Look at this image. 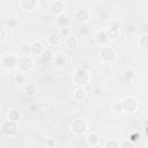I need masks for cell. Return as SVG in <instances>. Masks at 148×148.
<instances>
[{"instance_id":"1","label":"cell","mask_w":148,"mask_h":148,"mask_svg":"<svg viewBox=\"0 0 148 148\" xmlns=\"http://www.w3.org/2000/svg\"><path fill=\"white\" fill-rule=\"evenodd\" d=\"M74 80H75L76 84H79V86H84V84H87L88 81H89V73H88L86 69L80 68V69L76 71L75 75H74Z\"/></svg>"},{"instance_id":"2","label":"cell","mask_w":148,"mask_h":148,"mask_svg":"<svg viewBox=\"0 0 148 148\" xmlns=\"http://www.w3.org/2000/svg\"><path fill=\"white\" fill-rule=\"evenodd\" d=\"M87 130V123L83 119H76L72 124V131L75 134H83Z\"/></svg>"},{"instance_id":"3","label":"cell","mask_w":148,"mask_h":148,"mask_svg":"<svg viewBox=\"0 0 148 148\" xmlns=\"http://www.w3.org/2000/svg\"><path fill=\"white\" fill-rule=\"evenodd\" d=\"M17 66H18V68H20L21 71H23V72L29 71V69L32 67V60H31L30 57H28V56H23V57H21V58L18 59V61H17Z\"/></svg>"},{"instance_id":"4","label":"cell","mask_w":148,"mask_h":148,"mask_svg":"<svg viewBox=\"0 0 148 148\" xmlns=\"http://www.w3.org/2000/svg\"><path fill=\"white\" fill-rule=\"evenodd\" d=\"M116 52L111 46H104L101 51V57L104 61H111L112 59H114Z\"/></svg>"},{"instance_id":"5","label":"cell","mask_w":148,"mask_h":148,"mask_svg":"<svg viewBox=\"0 0 148 148\" xmlns=\"http://www.w3.org/2000/svg\"><path fill=\"white\" fill-rule=\"evenodd\" d=\"M121 105H123V109H124L125 111L132 112V111H134V110L136 109V101H135L133 97H130V96H128V97L124 98Z\"/></svg>"},{"instance_id":"6","label":"cell","mask_w":148,"mask_h":148,"mask_svg":"<svg viewBox=\"0 0 148 148\" xmlns=\"http://www.w3.org/2000/svg\"><path fill=\"white\" fill-rule=\"evenodd\" d=\"M2 130H3V132H5L7 135H13V134H15V133H16V130H17L16 123H15V121H13V120L6 121V123H3Z\"/></svg>"},{"instance_id":"7","label":"cell","mask_w":148,"mask_h":148,"mask_svg":"<svg viewBox=\"0 0 148 148\" xmlns=\"http://www.w3.org/2000/svg\"><path fill=\"white\" fill-rule=\"evenodd\" d=\"M17 61H18V59H16V58H14L13 56H10V54H7V56H5L3 58H2V65L5 66V67H9V68H13V67H15L16 65H17Z\"/></svg>"},{"instance_id":"8","label":"cell","mask_w":148,"mask_h":148,"mask_svg":"<svg viewBox=\"0 0 148 148\" xmlns=\"http://www.w3.org/2000/svg\"><path fill=\"white\" fill-rule=\"evenodd\" d=\"M62 9H64V2H61V1H53L50 5V10L52 14L60 15L62 13Z\"/></svg>"},{"instance_id":"9","label":"cell","mask_w":148,"mask_h":148,"mask_svg":"<svg viewBox=\"0 0 148 148\" xmlns=\"http://www.w3.org/2000/svg\"><path fill=\"white\" fill-rule=\"evenodd\" d=\"M76 18L81 22H86L89 18V12L86 8H81L76 12Z\"/></svg>"},{"instance_id":"10","label":"cell","mask_w":148,"mask_h":148,"mask_svg":"<svg viewBox=\"0 0 148 148\" xmlns=\"http://www.w3.org/2000/svg\"><path fill=\"white\" fill-rule=\"evenodd\" d=\"M105 34H106L108 39H116L119 36V30L117 28H114V27H110V28L106 29Z\"/></svg>"},{"instance_id":"11","label":"cell","mask_w":148,"mask_h":148,"mask_svg":"<svg viewBox=\"0 0 148 148\" xmlns=\"http://www.w3.org/2000/svg\"><path fill=\"white\" fill-rule=\"evenodd\" d=\"M37 5V2L35 1V0H23V1H21V6L24 8V9H29V10H31V9H34V7Z\"/></svg>"},{"instance_id":"12","label":"cell","mask_w":148,"mask_h":148,"mask_svg":"<svg viewBox=\"0 0 148 148\" xmlns=\"http://www.w3.org/2000/svg\"><path fill=\"white\" fill-rule=\"evenodd\" d=\"M43 51V45L39 43V42H35L32 45H31V52L35 53V54H39L42 53Z\"/></svg>"},{"instance_id":"13","label":"cell","mask_w":148,"mask_h":148,"mask_svg":"<svg viewBox=\"0 0 148 148\" xmlns=\"http://www.w3.org/2000/svg\"><path fill=\"white\" fill-rule=\"evenodd\" d=\"M49 43H50V45H52V46H56V45H58L59 44V35L58 34H51L50 35V37H49Z\"/></svg>"},{"instance_id":"14","label":"cell","mask_w":148,"mask_h":148,"mask_svg":"<svg viewBox=\"0 0 148 148\" xmlns=\"http://www.w3.org/2000/svg\"><path fill=\"white\" fill-rule=\"evenodd\" d=\"M86 97V91H84V89H77L75 92H74V98L76 99V101H82L83 98Z\"/></svg>"},{"instance_id":"15","label":"cell","mask_w":148,"mask_h":148,"mask_svg":"<svg viewBox=\"0 0 148 148\" xmlns=\"http://www.w3.org/2000/svg\"><path fill=\"white\" fill-rule=\"evenodd\" d=\"M88 141H89V143H91V145L98 143V141H99L98 134H97V133H90L89 136H88Z\"/></svg>"},{"instance_id":"16","label":"cell","mask_w":148,"mask_h":148,"mask_svg":"<svg viewBox=\"0 0 148 148\" xmlns=\"http://www.w3.org/2000/svg\"><path fill=\"white\" fill-rule=\"evenodd\" d=\"M139 43H140L141 47H143V49H148V35H147V34H146V35H142V36L140 37Z\"/></svg>"},{"instance_id":"17","label":"cell","mask_w":148,"mask_h":148,"mask_svg":"<svg viewBox=\"0 0 148 148\" xmlns=\"http://www.w3.org/2000/svg\"><path fill=\"white\" fill-rule=\"evenodd\" d=\"M66 45L67 46H69V47H73V46H75L76 45V43H77V40H76V38L75 37H72V36H68L67 38H66Z\"/></svg>"},{"instance_id":"18","label":"cell","mask_w":148,"mask_h":148,"mask_svg":"<svg viewBox=\"0 0 148 148\" xmlns=\"http://www.w3.org/2000/svg\"><path fill=\"white\" fill-rule=\"evenodd\" d=\"M8 117H9V120H13V121H16V120H18V117H20V113H18L17 111H15V110H12V111L9 112V114H8Z\"/></svg>"},{"instance_id":"19","label":"cell","mask_w":148,"mask_h":148,"mask_svg":"<svg viewBox=\"0 0 148 148\" xmlns=\"http://www.w3.org/2000/svg\"><path fill=\"white\" fill-rule=\"evenodd\" d=\"M51 59H52V52L49 51V50L44 51V53H43V61L44 62H49Z\"/></svg>"},{"instance_id":"20","label":"cell","mask_w":148,"mask_h":148,"mask_svg":"<svg viewBox=\"0 0 148 148\" xmlns=\"http://www.w3.org/2000/svg\"><path fill=\"white\" fill-rule=\"evenodd\" d=\"M104 148H119V145L114 140H108L105 142V147Z\"/></svg>"},{"instance_id":"21","label":"cell","mask_w":148,"mask_h":148,"mask_svg":"<svg viewBox=\"0 0 148 148\" xmlns=\"http://www.w3.org/2000/svg\"><path fill=\"white\" fill-rule=\"evenodd\" d=\"M60 31H61V34H62L65 37H68V36H69V32H71V28H69L68 25H64V27L60 28Z\"/></svg>"},{"instance_id":"22","label":"cell","mask_w":148,"mask_h":148,"mask_svg":"<svg viewBox=\"0 0 148 148\" xmlns=\"http://www.w3.org/2000/svg\"><path fill=\"white\" fill-rule=\"evenodd\" d=\"M25 91H27V94H29V95H34V92L36 91V87L32 86V84H29V86L25 88Z\"/></svg>"},{"instance_id":"23","label":"cell","mask_w":148,"mask_h":148,"mask_svg":"<svg viewBox=\"0 0 148 148\" xmlns=\"http://www.w3.org/2000/svg\"><path fill=\"white\" fill-rule=\"evenodd\" d=\"M24 80H25V77H24L22 74H17V75L15 76V81H16V82H18V83H22Z\"/></svg>"},{"instance_id":"24","label":"cell","mask_w":148,"mask_h":148,"mask_svg":"<svg viewBox=\"0 0 148 148\" xmlns=\"http://www.w3.org/2000/svg\"><path fill=\"white\" fill-rule=\"evenodd\" d=\"M67 21H68V20H67V16H64V15L59 16V22H60L61 24H62L64 22H65V23H67ZM62 25H64V24H62Z\"/></svg>"},{"instance_id":"25","label":"cell","mask_w":148,"mask_h":148,"mask_svg":"<svg viewBox=\"0 0 148 148\" xmlns=\"http://www.w3.org/2000/svg\"><path fill=\"white\" fill-rule=\"evenodd\" d=\"M22 51H24V52H30V51H31V46L24 44V45L22 46Z\"/></svg>"},{"instance_id":"26","label":"cell","mask_w":148,"mask_h":148,"mask_svg":"<svg viewBox=\"0 0 148 148\" xmlns=\"http://www.w3.org/2000/svg\"><path fill=\"white\" fill-rule=\"evenodd\" d=\"M123 147H124V148H134V147H133L131 143H128L127 141H124V142H123Z\"/></svg>"},{"instance_id":"27","label":"cell","mask_w":148,"mask_h":148,"mask_svg":"<svg viewBox=\"0 0 148 148\" xmlns=\"http://www.w3.org/2000/svg\"><path fill=\"white\" fill-rule=\"evenodd\" d=\"M131 138H132V139H131L132 141H136V140H138L136 138H139V139H140V135H136V134H133V135H132Z\"/></svg>"},{"instance_id":"28","label":"cell","mask_w":148,"mask_h":148,"mask_svg":"<svg viewBox=\"0 0 148 148\" xmlns=\"http://www.w3.org/2000/svg\"><path fill=\"white\" fill-rule=\"evenodd\" d=\"M94 148H103V147H101V146H95Z\"/></svg>"},{"instance_id":"29","label":"cell","mask_w":148,"mask_h":148,"mask_svg":"<svg viewBox=\"0 0 148 148\" xmlns=\"http://www.w3.org/2000/svg\"><path fill=\"white\" fill-rule=\"evenodd\" d=\"M146 133H147V134H148V127H147V128H146Z\"/></svg>"},{"instance_id":"30","label":"cell","mask_w":148,"mask_h":148,"mask_svg":"<svg viewBox=\"0 0 148 148\" xmlns=\"http://www.w3.org/2000/svg\"><path fill=\"white\" fill-rule=\"evenodd\" d=\"M147 145H148V140H147Z\"/></svg>"}]
</instances>
